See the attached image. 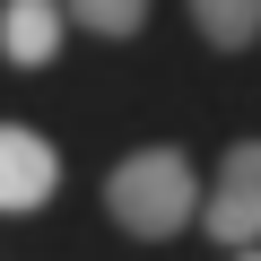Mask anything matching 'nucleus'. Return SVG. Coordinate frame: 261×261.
Masks as SVG:
<instances>
[{
    "instance_id": "f257e3e1",
    "label": "nucleus",
    "mask_w": 261,
    "mask_h": 261,
    "mask_svg": "<svg viewBox=\"0 0 261 261\" xmlns=\"http://www.w3.org/2000/svg\"><path fill=\"white\" fill-rule=\"evenodd\" d=\"M105 209H113L122 235H148V244H157V235H183V226L200 218V183H192L183 148H140V157L113 166Z\"/></svg>"
},
{
    "instance_id": "f03ea898",
    "label": "nucleus",
    "mask_w": 261,
    "mask_h": 261,
    "mask_svg": "<svg viewBox=\"0 0 261 261\" xmlns=\"http://www.w3.org/2000/svg\"><path fill=\"white\" fill-rule=\"evenodd\" d=\"M200 218H209V235H218V244H235V252H252V244H261V140L226 148V166H218V183H209Z\"/></svg>"
},
{
    "instance_id": "7ed1b4c3",
    "label": "nucleus",
    "mask_w": 261,
    "mask_h": 261,
    "mask_svg": "<svg viewBox=\"0 0 261 261\" xmlns=\"http://www.w3.org/2000/svg\"><path fill=\"white\" fill-rule=\"evenodd\" d=\"M53 183H61L53 140H35V130H18V122H0V209H44Z\"/></svg>"
},
{
    "instance_id": "20e7f679",
    "label": "nucleus",
    "mask_w": 261,
    "mask_h": 261,
    "mask_svg": "<svg viewBox=\"0 0 261 261\" xmlns=\"http://www.w3.org/2000/svg\"><path fill=\"white\" fill-rule=\"evenodd\" d=\"M61 0H9V9H0V53H9L18 70H44L53 53H61Z\"/></svg>"
},
{
    "instance_id": "39448f33",
    "label": "nucleus",
    "mask_w": 261,
    "mask_h": 261,
    "mask_svg": "<svg viewBox=\"0 0 261 261\" xmlns=\"http://www.w3.org/2000/svg\"><path fill=\"white\" fill-rule=\"evenodd\" d=\"M192 18H200V35L218 53H244L261 35V0H192Z\"/></svg>"
},
{
    "instance_id": "423d86ee",
    "label": "nucleus",
    "mask_w": 261,
    "mask_h": 261,
    "mask_svg": "<svg viewBox=\"0 0 261 261\" xmlns=\"http://www.w3.org/2000/svg\"><path fill=\"white\" fill-rule=\"evenodd\" d=\"M61 9H70L79 27H96V35H140L148 0H61Z\"/></svg>"
},
{
    "instance_id": "0eeeda50",
    "label": "nucleus",
    "mask_w": 261,
    "mask_h": 261,
    "mask_svg": "<svg viewBox=\"0 0 261 261\" xmlns=\"http://www.w3.org/2000/svg\"><path fill=\"white\" fill-rule=\"evenodd\" d=\"M244 261H261V252H244Z\"/></svg>"
}]
</instances>
